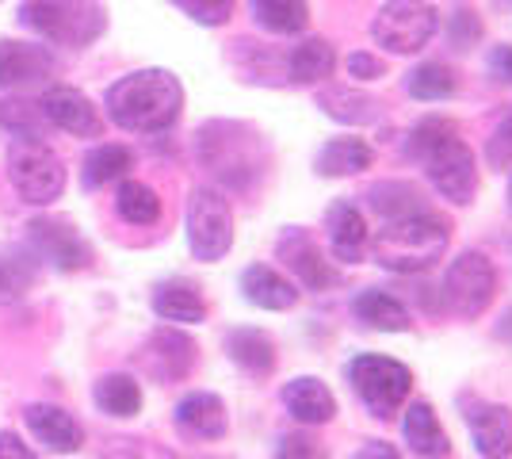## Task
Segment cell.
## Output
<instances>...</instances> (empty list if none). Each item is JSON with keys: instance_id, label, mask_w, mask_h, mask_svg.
Segmentation results:
<instances>
[{"instance_id": "9a60e30c", "label": "cell", "mask_w": 512, "mask_h": 459, "mask_svg": "<svg viewBox=\"0 0 512 459\" xmlns=\"http://www.w3.org/2000/svg\"><path fill=\"white\" fill-rule=\"evenodd\" d=\"M279 257H283V264H287L310 291H325V287L337 280L329 261L321 257L318 241L310 238L306 230H299V226H291V230L279 238Z\"/></svg>"}, {"instance_id": "83f0119b", "label": "cell", "mask_w": 512, "mask_h": 459, "mask_svg": "<svg viewBox=\"0 0 512 459\" xmlns=\"http://www.w3.org/2000/svg\"><path fill=\"white\" fill-rule=\"evenodd\" d=\"M96 406L111 417H134L142 410V387L130 375H104L96 383Z\"/></svg>"}, {"instance_id": "7a4b0ae2", "label": "cell", "mask_w": 512, "mask_h": 459, "mask_svg": "<svg viewBox=\"0 0 512 459\" xmlns=\"http://www.w3.org/2000/svg\"><path fill=\"white\" fill-rule=\"evenodd\" d=\"M409 153L425 161L428 180L436 184L440 196L451 203H470L474 188H478L474 153L448 119H425L409 138Z\"/></svg>"}, {"instance_id": "ac0fdd59", "label": "cell", "mask_w": 512, "mask_h": 459, "mask_svg": "<svg viewBox=\"0 0 512 459\" xmlns=\"http://www.w3.org/2000/svg\"><path fill=\"white\" fill-rule=\"evenodd\" d=\"M283 402H287L291 417L302 421V425H325V421H333V414H337L333 391H329L321 379H314V375L291 379V383L283 387Z\"/></svg>"}, {"instance_id": "3957f363", "label": "cell", "mask_w": 512, "mask_h": 459, "mask_svg": "<svg viewBox=\"0 0 512 459\" xmlns=\"http://www.w3.org/2000/svg\"><path fill=\"white\" fill-rule=\"evenodd\" d=\"M451 241V226L448 219L432 215V211H417V215H406V219L386 222L375 238V261L386 272H398V276H409V272H425L432 264L444 257Z\"/></svg>"}, {"instance_id": "d6986e66", "label": "cell", "mask_w": 512, "mask_h": 459, "mask_svg": "<svg viewBox=\"0 0 512 459\" xmlns=\"http://www.w3.org/2000/svg\"><path fill=\"white\" fill-rule=\"evenodd\" d=\"M153 314L165 318V322H180V326H192L207 318V303L199 295V287L188 280H165V284L153 287Z\"/></svg>"}, {"instance_id": "836d02e7", "label": "cell", "mask_w": 512, "mask_h": 459, "mask_svg": "<svg viewBox=\"0 0 512 459\" xmlns=\"http://www.w3.org/2000/svg\"><path fill=\"white\" fill-rule=\"evenodd\" d=\"M455 85L459 81H455L451 66H444V62H425V66H417L406 77V92L417 96V100H444V96L455 92Z\"/></svg>"}, {"instance_id": "d4e9b609", "label": "cell", "mask_w": 512, "mask_h": 459, "mask_svg": "<svg viewBox=\"0 0 512 459\" xmlns=\"http://www.w3.org/2000/svg\"><path fill=\"white\" fill-rule=\"evenodd\" d=\"M375 150L363 142V138H333L325 142L318 153V173L321 176H352L371 169Z\"/></svg>"}, {"instance_id": "ee69618b", "label": "cell", "mask_w": 512, "mask_h": 459, "mask_svg": "<svg viewBox=\"0 0 512 459\" xmlns=\"http://www.w3.org/2000/svg\"><path fill=\"white\" fill-rule=\"evenodd\" d=\"M352 459H402L390 444H383V440H367V444H360V452Z\"/></svg>"}, {"instance_id": "ba28073f", "label": "cell", "mask_w": 512, "mask_h": 459, "mask_svg": "<svg viewBox=\"0 0 512 459\" xmlns=\"http://www.w3.org/2000/svg\"><path fill=\"white\" fill-rule=\"evenodd\" d=\"M436 23L440 16L428 0H386L371 20V35L390 54H417L436 35Z\"/></svg>"}, {"instance_id": "4dcf8cb0", "label": "cell", "mask_w": 512, "mask_h": 459, "mask_svg": "<svg viewBox=\"0 0 512 459\" xmlns=\"http://www.w3.org/2000/svg\"><path fill=\"white\" fill-rule=\"evenodd\" d=\"M333 69H337V54H333V46L325 43V39H306L291 54V73H295V81H302V85L325 81Z\"/></svg>"}, {"instance_id": "603a6c76", "label": "cell", "mask_w": 512, "mask_h": 459, "mask_svg": "<svg viewBox=\"0 0 512 459\" xmlns=\"http://www.w3.org/2000/svg\"><path fill=\"white\" fill-rule=\"evenodd\" d=\"M402 433H406L409 452L425 459H444L448 456V433L440 429V421L432 414L428 402H413L406 410V421H402Z\"/></svg>"}, {"instance_id": "e0dca14e", "label": "cell", "mask_w": 512, "mask_h": 459, "mask_svg": "<svg viewBox=\"0 0 512 459\" xmlns=\"http://www.w3.org/2000/svg\"><path fill=\"white\" fill-rule=\"evenodd\" d=\"M176 429L195 440H218L226 437V406L218 394L195 391L176 406Z\"/></svg>"}, {"instance_id": "44dd1931", "label": "cell", "mask_w": 512, "mask_h": 459, "mask_svg": "<svg viewBox=\"0 0 512 459\" xmlns=\"http://www.w3.org/2000/svg\"><path fill=\"white\" fill-rule=\"evenodd\" d=\"M23 417H27L31 433L43 440L46 448H54V452H77L81 440H85L81 425L65 414L62 406H46V402H39V406H27V414Z\"/></svg>"}, {"instance_id": "f1b7e54d", "label": "cell", "mask_w": 512, "mask_h": 459, "mask_svg": "<svg viewBox=\"0 0 512 459\" xmlns=\"http://www.w3.org/2000/svg\"><path fill=\"white\" fill-rule=\"evenodd\" d=\"M134 169V153L127 146H96L85 157V188H104L111 180H123Z\"/></svg>"}, {"instance_id": "9c48e42d", "label": "cell", "mask_w": 512, "mask_h": 459, "mask_svg": "<svg viewBox=\"0 0 512 459\" xmlns=\"http://www.w3.org/2000/svg\"><path fill=\"white\" fill-rule=\"evenodd\" d=\"M188 245L195 261H222L234 245V215L222 192L195 188L188 199Z\"/></svg>"}, {"instance_id": "f6af8a7d", "label": "cell", "mask_w": 512, "mask_h": 459, "mask_svg": "<svg viewBox=\"0 0 512 459\" xmlns=\"http://www.w3.org/2000/svg\"><path fill=\"white\" fill-rule=\"evenodd\" d=\"M509 207H512V184H509Z\"/></svg>"}, {"instance_id": "74e56055", "label": "cell", "mask_w": 512, "mask_h": 459, "mask_svg": "<svg viewBox=\"0 0 512 459\" xmlns=\"http://www.w3.org/2000/svg\"><path fill=\"white\" fill-rule=\"evenodd\" d=\"M104 459H172V456L165 448L150 444V440L127 437V440H111L104 448Z\"/></svg>"}, {"instance_id": "f35d334b", "label": "cell", "mask_w": 512, "mask_h": 459, "mask_svg": "<svg viewBox=\"0 0 512 459\" xmlns=\"http://www.w3.org/2000/svg\"><path fill=\"white\" fill-rule=\"evenodd\" d=\"M276 459H329V456H325V448H321L314 437H306V433H291V437L279 440Z\"/></svg>"}, {"instance_id": "4316f807", "label": "cell", "mask_w": 512, "mask_h": 459, "mask_svg": "<svg viewBox=\"0 0 512 459\" xmlns=\"http://www.w3.org/2000/svg\"><path fill=\"white\" fill-rule=\"evenodd\" d=\"M356 314H360V322H367L371 329H383V333L409 329L406 306L398 303V299H390L386 291H363L360 299H356Z\"/></svg>"}, {"instance_id": "ab89813d", "label": "cell", "mask_w": 512, "mask_h": 459, "mask_svg": "<svg viewBox=\"0 0 512 459\" xmlns=\"http://www.w3.org/2000/svg\"><path fill=\"white\" fill-rule=\"evenodd\" d=\"M0 119H4V127H12V131L20 134V138H39V123H35V111H27V104H0Z\"/></svg>"}, {"instance_id": "4fadbf2b", "label": "cell", "mask_w": 512, "mask_h": 459, "mask_svg": "<svg viewBox=\"0 0 512 459\" xmlns=\"http://www.w3.org/2000/svg\"><path fill=\"white\" fill-rule=\"evenodd\" d=\"M39 108H43L46 123L77 134V138H100V131H104V123H100V115L92 108V100H88L85 92H77V88H65V85L50 88Z\"/></svg>"}, {"instance_id": "8fae6325", "label": "cell", "mask_w": 512, "mask_h": 459, "mask_svg": "<svg viewBox=\"0 0 512 459\" xmlns=\"http://www.w3.org/2000/svg\"><path fill=\"white\" fill-rule=\"evenodd\" d=\"M27 241H31L35 257H43V261H50L62 272H81V268L92 264V245L69 222L35 219L27 226Z\"/></svg>"}, {"instance_id": "ffe728a7", "label": "cell", "mask_w": 512, "mask_h": 459, "mask_svg": "<svg viewBox=\"0 0 512 459\" xmlns=\"http://www.w3.org/2000/svg\"><path fill=\"white\" fill-rule=\"evenodd\" d=\"M241 291H245V299L253 306H260V310H291V306L299 303L295 284H291L287 276H279L276 268H268V264L245 268Z\"/></svg>"}, {"instance_id": "60d3db41", "label": "cell", "mask_w": 512, "mask_h": 459, "mask_svg": "<svg viewBox=\"0 0 512 459\" xmlns=\"http://www.w3.org/2000/svg\"><path fill=\"white\" fill-rule=\"evenodd\" d=\"M348 73L360 81H375V77H383V62L360 50V54H348Z\"/></svg>"}, {"instance_id": "e575fe53", "label": "cell", "mask_w": 512, "mask_h": 459, "mask_svg": "<svg viewBox=\"0 0 512 459\" xmlns=\"http://www.w3.org/2000/svg\"><path fill=\"white\" fill-rule=\"evenodd\" d=\"M371 207L390 222L425 211V207H421V196H417L409 184H379V188L371 192Z\"/></svg>"}, {"instance_id": "7c38bea8", "label": "cell", "mask_w": 512, "mask_h": 459, "mask_svg": "<svg viewBox=\"0 0 512 459\" xmlns=\"http://www.w3.org/2000/svg\"><path fill=\"white\" fill-rule=\"evenodd\" d=\"M467 425L474 448L486 459H509L512 456V414L497 402L470 398L467 402Z\"/></svg>"}, {"instance_id": "7402d4cb", "label": "cell", "mask_w": 512, "mask_h": 459, "mask_svg": "<svg viewBox=\"0 0 512 459\" xmlns=\"http://www.w3.org/2000/svg\"><path fill=\"white\" fill-rule=\"evenodd\" d=\"M329 245H333L337 261H360L363 249H367V222H363L360 207H352V203L329 207Z\"/></svg>"}, {"instance_id": "5bb4252c", "label": "cell", "mask_w": 512, "mask_h": 459, "mask_svg": "<svg viewBox=\"0 0 512 459\" xmlns=\"http://www.w3.org/2000/svg\"><path fill=\"white\" fill-rule=\"evenodd\" d=\"M142 364H146V372L165 379V383L184 379L195 368V341L184 337V333H176V329H157L146 341Z\"/></svg>"}, {"instance_id": "484cf974", "label": "cell", "mask_w": 512, "mask_h": 459, "mask_svg": "<svg viewBox=\"0 0 512 459\" xmlns=\"http://www.w3.org/2000/svg\"><path fill=\"white\" fill-rule=\"evenodd\" d=\"M39 276V264H35V249H23V245H8L0 249V295L4 299H16L27 287L35 284Z\"/></svg>"}, {"instance_id": "52a82bcc", "label": "cell", "mask_w": 512, "mask_h": 459, "mask_svg": "<svg viewBox=\"0 0 512 459\" xmlns=\"http://www.w3.org/2000/svg\"><path fill=\"white\" fill-rule=\"evenodd\" d=\"M8 180L27 203H54L65 192V169L54 153L35 138H16L8 146Z\"/></svg>"}, {"instance_id": "277c9868", "label": "cell", "mask_w": 512, "mask_h": 459, "mask_svg": "<svg viewBox=\"0 0 512 459\" xmlns=\"http://www.w3.org/2000/svg\"><path fill=\"white\" fill-rule=\"evenodd\" d=\"M199 161H203V169H211L230 188H249L264 169L268 153H264V142L253 127L218 119V123H207L199 131Z\"/></svg>"}, {"instance_id": "b9f144b4", "label": "cell", "mask_w": 512, "mask_h": 459, "mask_svg": "<svg viewBox=\"0 0 512 459\" xmlns=\"http://www.w3.org/2000/svg\"><path fill=\"white\" fill-rule=\"evenodd\" d=\"M490 73L501 85L512 88V46H493L490 50Z\"/></svg>"}, {"instance_id": "2e32d148", "label": "cell", "mask_w": 512, "mask_h": 459, "mask_svg": "<svg viewBox=\"0 0 512 459\" xmlns=\"http://www.w3.org/2000/svg\"><path fill=\"white\" fill-rule=\"evenodd\" d=\"M54 58L50 50L31 43H16V39H0V85L4 88H27L39 85L50 77Z\"/></svg>"}, {"instance_id": "8992f818", "label": "cell", "mask_w": 512, "mask_h": 459, "mask_svg": "<svg viewBox=\"0 0 512 459\" xmlns=\"http://www.w3.org/2000/svg\"><path fill=\"white\" fill-rule=\"evenodd\" d=\"M348 379H352V391L363 398V406L375 417H394L409 398V387H413V375H409L406 364L390 360V356H356L348 364Z\"/></svg>"}, {"instance_id": "1f68e13d", "label": "cell", "mask_w": 512, "mask_h": 459, "mask_svg": "<svg viewBox=\"0 0 512 459\" xmlns=\"http://www.w3.org/2000/svg\"><path fill=\"white\" fill-rule=\"evenodd\" d=\"M321 108H325V115H333L341 123H375V119H383L379 100H371L363 92H344V88L321 92Z\"/></svg>"}, {"instance_id": "30bf717a", "label": "cell", "mask_w": 512, "mask_h": 459, "mask_svg": "<svg viewBox=\"0 0 512 459\" xmlns=\"http://www.w3.org/2000/svg\"><path fill=\"white\" fill-rule=\"evenodd\" d=\"M497 295V272L486 253H463L459 261H451L444 276V299L451 314L459 318H478Z\"/></svg>"}, {"instance_id": "d6a6232c", "label": "cell", "mask_w": 512, "mask_h": 459, "mask_svg": "<svg viewBox=\"0 0 512 459\" xmlns=\"http://www.w3.org/2000/svg\"><path fill=\"white\" fill-rule=\"evenodd\" d=\"M115 207H119V215L134 226H153V222L161 219V199L153 188L146 184H138V180H127L123 188H119V196H115Z\"/></svg>"}, {"instance_id": "d590c367", "label": "cell", "mask_w": 512, "mask_h": 459, "mask_svg": "<svg viewBox=\"0 0 512 459\" xmlns=\"http://www.w3.org/2000/svg\"><path fill=\"white\" fill-rule=\"evenodd\" d=\"M172 4L203 27H222L234 16V0H172Z\"/></svg>"}, {"instance_id": "5b68a950", "label": "cell", "mask_w": 512, "mask_h": 459, "mask_svg": "<svg viewBox=\"0 0 512 459\" xmlns=\"http://www.w3.org/2000/svg\"><path fill=\"white\" fill-rule=\"evenodd\" d=\"M20 20L58 46H88L104 35L107 12L100 0H23Z\"/></svg>"}, {"instance_id": "7bdbcfd3", "label": "cell", "mask_w": 512, "mask_h": 459, "mask_svg": "<svg viewBox=\"0 0 512 459\" xmlns=\"http://www.w3.org/2000/svg\"><path fill=\"white\" fill-rule=\"evenodd\" d=\"M0 459H35L16 433H0Z\"/></svg>"}, {"instance_id": "cb8c5ba5", "label": "cell", "mask_w": 512, "mask_h": 459, "mask_svg": "<svg viewBox=\"0 0 512 459\" xmlns=\"http://www.w3.org/2000/svg\"><path fill=\"white\" fill-rule=\"evenodd\" d=\"M226 352H230L237 368H245L249 375H268L276 368V345L260 329H230L226 333Z\"/></svg>"}, {"instance_id": "6da1fadb", "label": "cell", "mask_w": 512, "mask_h": 459, "mask_svg": "<svg viewBox=\"0 0 512 459\" xmlns=\"http://www.w3.org/2000/svg\"><path fill=\"white\" fill-rule=\"evenodd\" d=\"M107 115L130 134H161L180 119L184 88L169 69H138L107 88Z\"/></svg>"}, {"instance_id": "f546056e", "label": "cell", "mask_w": 512, "mask_h": 459, "mask_svg": "<svg viewBox=\"0 0 512 459\" xmlns=\"http://www.w3.org/2000/svg\"><path fill=\"white\" fill-rule=\"evenodd\" d=\"M253 16L276 35H295L310 23V8L306 0H253Z\"/></svg>"}, {"instance_id": "8d00e7d4", "label": "cell", "mask_w": 512, "mask_h": 459, "mask_svg": "<svg viewBox=\"0 0 512 459\" xmlns=\"http://www.w3.org/2000/svg\"><path fill=\"white\" fill-rule=\"evenodd\" d=\"M486 161H490V169H509L512 165V111L501 115V123L493 127L490 142H486Z\"/></svg>"}]
</instances>
